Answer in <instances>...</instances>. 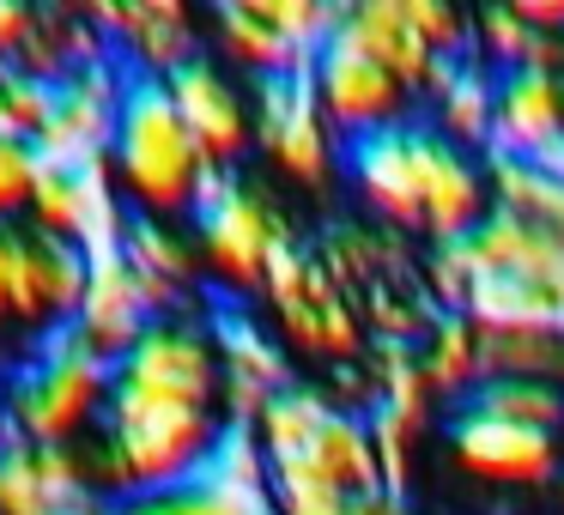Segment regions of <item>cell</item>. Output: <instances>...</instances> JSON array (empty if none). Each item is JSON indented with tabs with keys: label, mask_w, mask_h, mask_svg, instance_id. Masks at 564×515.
Wrapping results in <instances>:
<instances>
[{
	"label": "cell",
	"mask_w": 564,
	"mask_h": 515,
	"mask_svg": "<svg viewBox=\"0 0 564 515\" xmlns=\"http://www.w3.org/2000/svg\"><path fill=\"white\" fill-rule=\"evenodd\" d=\"M346 183L365 200V212H377L394 237H425L431 249L462 243L491 212L486 158L449 146L425 116L389 128V134L352 140L346 146Z\"/></svg>",
	"instance_id": "cell-1"
},
{
	"label": "cell",
	"mask_w": 564,
	"mask_h": 515,
	"mask_svg": "<svg viewBox=\"0 0 564 515\" xmlns=\"http://www.w3.org/2000/svg\"><path fill=\"white\" fill-rule=\"evenodd\" d=\"M110 183L128 200V212L140 219H188L207 195L213 171L200 158L195 134L183 128L164 79H128L122 116H116V140H110Z\"/></svg>",
	"instance_id": "cell-2"
},
{
	"label": "cell",
	"mask_w": 564,
	"mask_h": 515,
	"mask_svg": "<svg viewBox=\"0 0 564 515\" xmlns=\"http://www.w3.org/2000/svg\"><path fill=\"white\" fill-rule=\"evenodd\" d=\"M104 406H110V358H98L74 328L37 340L0 388L7 437L37 449H79L104 425Z\"/></svg>",
	"instance_id": "cell-3"
},
{
	"label": "cell",
	"mask_w": 564,
	"mask_h": 515,
	"mask_svg": "<svg viewBox=\"0 0 564 515\" xmlns=\"http://www.w3.org/2000/svg\"><path fill=\"white\" fill-rule=\"evenodd\" d=\"M152 413H225V376L213 321L164 316L110 364V406L104 418H152Z\"/></svg>",
	"instance_id": "cell-4"
},
{
	"label": "cell",
	"mask_w": 564,
	"mask_h": 515,
	"mask_svg": "<svg viewBox=\"0 0 564 515\" xmlns=\"http://www.w3.org/2000/svg\"><path fill=\"white\" fill-rule=\"evenodd\" d=\"M188 231H195V249H200V273L213 285H225L231 297L261 292L273 280V267L292 249H304L292 219H285V207L243 171L213 176L200 207L188 212Z\"/></svg>",
	"instance_id": "cell-5"
},
{
	"label": "cell",
	"mask_w": 564,
	"mask_h": 515,
	"mask_svg": "<svg viewBox=\"0 0 564 515\" xmlns=\"http://www.w3.org/2000/svg\"><path fill=\"white\" fill-rule=\"evenodd\" d=\"M261 297H268V316H273V328H280V340L292 346V352L316 358V364H328V370H346L370 352L358 297L322 267L316 249H292V255L273 267V280L261 285Z\"/></svg>",
	"instance_id": "cell-6"
},
{
	"label": "cell",
	"mask_w": 564,
	"mask_h": 515,
	"mask_svg": "<svg viewBox=\"0 0 564 515\" xmlns=\"http://www.w3.org/2000/svg\"><path fill=\"white\" fill-rule=\"evenodd\" d=\"M128 98V74L122 62H98V67H74L50 86V116L37 128V158L43 171H86V164L110 158L116 140V116Z\"/></svg>",
	"instance_id": "cell-7"
},
{
	"label": "cell",
	"mask_w": 564,
	"mask_h": 515,
	"mask_svg": "<svg viewBox=\"0 0 564 515\" xmlns=\"http://www.w3.org/2000/svg\"><path fill=\"white\" fill-rule=\"evenodd\" d=\"M256 146L280 176L304 188H328L346 171V140L322 116L310 79H261L256 86Z\"/></svg>",
	"instance_id": "cell-8"
},
{
	"label": "cell",
	"mask_w": 564,
	"mask_h": 515,
	"mask_svg": "<svg viewBox=\"0 0 564 515\" xmlns=\"http://www.w3.org/2000/svg\"><path fill=\"white\" fill-rule=\"evenodd\" d=\"M304 79H310L322 116L334 122V134H340L346 146H352V140H370V134H389V128H401L419 116V98L389 74V67H377L370 55L346 50V43H334V37L310 55Z\"/></svg>",
	"instance_id": "cell-9"
},
{
	"label": "cell",
	"mask_w": 564,
	"mask_h": 515,
	"mask_svg": "<svg viewBox=\"0 0 564 515\" xmlns=\"http://www.w3.org/2000/svg\"><path fill=\"white\" fill-rule=\"evenodd\" d=\"M86 280H91V255L31 231V224H13V243H7V309H13V328H31L43 340L74 328Z\"/></svg>",
	"instance_id": "cell-10"
},
{
	"label": "cell",
	"mask_w": 564,
	"mask_h": 515,
	"mask_svg": "<svg viewBox=\"0 0 564 515\" xmlns=\"http://www.w3.org/2000/svg\"><path fill=\"white\" fill-rule=\"evenodd\" d=\"M128 200L116 195L110 183V164H86V171H43L37 195H31L25 224L55 243H74L79 255H116L128 231Z\"/></svg>",
	"instance_id": "cell-11"
},
{
	"label": "cell",
	"mask_w": 564,
	"mask_h": 515,
	"mask_svg": "<svg viewBox=\"0 0 564 515\" xmlns=\"http://www.w3.org/2000/svg\"><path fill=\"white\" fill-rule=\"evenodd\" d=\"M449 461L467 479L498 491H540L564 479V437L528 425H503V418H479V413H455L449 418Z\"/></svg>",
	"instance_id": "cell-12"
},
{
	"label": "cell",
	"mask_w": 564,
	"mask_h": 515,
	"mask_svg": "<svg viewBox=\"0 0 564 515\" xmlns=\"http://www.w3.org/2000/svg\"><path fill=\"white\" fill-rule=\"evenodd\" d=\"M164 91H171L176 116H183V128L195 134L200 158L213 171H237L249 158V146H256V98H243V86L213 55H195L188 67H176L164 79Z\"/></svg>",
	"instance_id": "cell-13"
},
{
	"label": "cell",
	"mask_w": 564,
	"mask_h": 515,
	"mask_svg": "<svg viewBox=\"0 0 564 515\" xmlns=\"http://www.w3.org/2000/svg\"><path fill=\"white\" fill-rule=\"evenodd\" d=\"M91 25L104 31L110 55L128 79H171L200 50V19L176 0H128V7H91Z\"/></svg>",
	"instance_id": "cell-14"
},
{
	"label": "cell",
	"mask_w": 564,
	"mask_h": 515,
	"mask_svg": "<svg viewBox=\"0 0 564 515\" xmlns=\"http://www.w3.org/2000/svg\"><path fill=\"white\" fill-rule=\"evenodd\" d=\"M334 43H346V50L370 55L377 67H389L413 98H431L437 79L449 74V55H437L425 37H419L406 0H352V7H340Z\"/></svg>",
	"instance_id": "cell-15"
},
{
	"label": "cell",
	"mask_w": 564,
	"mask_h": 515,
	"mask_svg": "<svg viewBox=\"0 0 564 515\" xmlns=\"http://www.w3.org/2000/svg\"><path fill=\"white\" fill-rule=\"evenodd\" d=\"M491 152L564 164V67L498 74V91H491Z\"/></svg>",
	"instance_id": "cell-16"
},
{
	"label": "cell",
	"mask_w": 564,
	"mask_h": 515,
	"mask_svg": "<svg viewBox=\"0 0 564 515\" xmlns=\"http://www.w3.org/2000/svg\"><path fill=\"white\" fill-rule=\"evenodd\" d=\"M213 346H219V376H225V418H231V430H249L273 394L292 388L285 346L261 321H249L243 309L213 316Z\"/></svg>",
	"instance_id": "cell-17"
},
{
	"label": "cell",
	"mask_w": 564,
	"mask_h": 515,
	"mask_svg": "<svg viewBox=\"0 0 564 515\" xmlns=\"http://www.w3.org/2000/svg\"><path fill=\"white\" fill-rule=\"evenodd\" d=\"M152 321H164V304L152 297V285L122 261V249L91 261L86 297H79V316H74L79 340H86L98 358H110V364H116V358H122L128 346L152 328Z\"/></svg>",
	"instance_id": "cell-18"
},
{
	"label": "cell",
	"mask_w": 564,
	"mask_h": 515,
	"mask_svg": "<svg viewBox=\"0 0 564 515\" xmlns=\"http://www.w3.org/2000/svg\"><path fill=\"white\" fill-rule=\"evenodd\" d=\"M91 497L79 449H37L7 442L0 449V515H67Z\"/></svg>",
	"instance_id": "cell-19"
},
{
	"label": "cell",
	"mask_w": 564,
	"mask_h": 515,
	"mask_svg": "<svg viewBox=\"0 0 564 515\" xmlns=\"http://www.w3.org/2000/svg\"><path fill=\"white\" fill-rule=\"evenodd\" d=\"M122 261L152 285V297L164 304V316H183L188 292H195L207 273H200V249L195 231H183V219H128L122 231Z\"/></svg>",
	"instance_id": "cell-20"
},
{
	"label": "cell",
	"mask_w": 564,
	"mask_h": 515,
	"mask_svg": "<svg viewBox=\"0 0 564 515\" xmlns=\"http://www.w3.org/2000/svg\"><path fill=\"white\" fill-rule=\"evenodd\" d=\"M207 31H213V50L231 67L256 74V86L261 79H297L310 67V55L292 50V43L268 25V13H261L256 0H225L219 13L207 19Z\"/></svg>",
	"instance_id": "cell-21"
},
{
	"label": "cell",
	"mask_w": 564,
	"mask_h": 515,
	"mask_svg": "<svg viewBox=\"0 0 564 515\" xmlns=\"http://www.w3.org/2000/svg\"><path fill=\"white\" fill-rule=\"evenodd\" d=\"M467 55H474L486 74L564 67V37L540 31L534 19L522 13V0H510V7H486V13H474V37H467Z\"/></svg>",
	"instance_id": "cell-22"
},
{
	"label": "cell",
	"mask_w": 564,
	"mask_h": 515,
	"mask_svg": "<svg viewBox=\"0 0 564 515\" xmlns=\"http://www.w3.org/2000/svg\"><path fill=\"white\" fill-rule=\"evenodd\" d=\"M491 91H498V74H486L474 55H462V62H449V74H443L437 91L425 98L431 103L425 122L437 128L449 146L479 152V158H486V152H491Z\"/></svg>",
	"instance_id": "cell-23"
},
{
	"label": "cell",
	"mask_w": 564,
	"mask_h": 515,
	"mask_svg": "<svg viewBox=\"0 0 564 515\" xmlns=\"http://www.w3.org/2000/svg\"><path fill=\"white\" fill-rule=\"evenodd\" d=\"M486 195H491V207L510 212V219L546 224V231L564 237V164L486 152Z\"/></svg>",
	"instance_id": "cell-24"
},
{
	"label": "cell",
	"mask_w": 564,
	"mask_h": 515,
	"mask_svg": "<svg viewBox=\"0 0 564 515\" xmlns=\"http://www.w3.org/2000/svg\"><path fill=\"white\" fill-rule=\"evenodd\" d=\"M413 352H419V376H425L431 401H455V394L467 401L486 382V333L467 316H437Z\"/></svg>",
	"instance_id": "cell-25"
},
{
	"label": "cell",
	"mask_w": 564,
	"mask_h": 515,
	"mask_svg": "<svg viewBox=\"0 0 564 515\" xmlns=\"http://www.w3.org/2000/svg\"><path fill=\"white\" fill-rule=\"evenodd\" d=\"M462 406L479 418H503V425H528V430H546V437H564V388L558 382H479Z\"/></svg>",
	"instance_id": "cell-26"
},
{
	"label": "cell",
	"mask_w": 564,
	"mask_h": 515,
	"mask_svg": "<svg viewBox=\"0 0 564 515\" xmlns=\"http://www.w3.org/2000/svg\"><path fill=\"white\" fill-rule=\"evenodd\" d=\"M122 515H273V503H268V491H243V485H225L219 473H207L195 485L122 503Z\"/></svg>",
	"instance_id": "cell-27"
},
{
	"label": "cell",
	"mask_w": 564,
	"mask_h": 515,
	"mask_svg": "<svg viewBox=\"0 0 564 515\" xmlns=\"http://www.w3.org/2000/svg\"><path fill=\"white\" fill-rule=\"evenodd\" d=\"M43 116H50V79L25 74V67H0V134L37 140Z\"/></svg>",
	"instance_id": "cell-28"
},
{
	"label": "cell",
	"mask_w": 564,
	"mask_h": 515,
	"mask_svg": "<svg viewBox=\"0 0 564 515\" xmlns=\"http://www.w3.org/2000/svg\"><path fill=\"white\" fill-rule=\"evenodd\" d=\"M37 183H43V158H37V146H31V140L0 134V224H25Z\"/></svg>",
	"instance_id": "cell-29"
},
{
	"label": "cell",
	"mask_w": 564,
	"mask_h": 515,
	"mask_svg": "<svg viewBox=\"0 0 564 515\" xmlns=\"http://www.w3.org/2000/svg\"><path fill=\"white\" fill-rule=\"evenodd\" d=\"M31 25H37V13L31 7H19V0H0V67H13L19 50H25Z\"/></svg>",
	"instance_id": "cell-30"
},
{
	"label": "cell",
	"mask_w": 564,
	"mask_h": 515,
	"mask_svg": "<svg viewBox=\"0 0 564 515\" xmlns=\"http://www.w3.org/2000/svg\"><path fill=\"white\" fill-rule=\"evenodd\" d=\"M7 243H13V224H0V328H13V309H7Z\"/></svg>",
	"instance_id": "cell-31"
},
{
	"label": "cell",
	"mask_w": 564,
	"mask_h": 515,
	"mask_svg": "<svg viewBox=\"0 0 564 515\" xmlns=\"http://www.w3.org/2000/svg\"><path fill=\"white\" fill-rule=\"evenodd\" d=\"M67 515H122V509H116V503H98V497H86L79 509H67Z\"/></svg>",
	"instance_id": "cell-32"
},
{
	"label": "cell",
	"mask_w": 564,
	"mask_h": 515,
	"mask_svg": "<svg viewBox=\"0 0 564 515\" xmlns=\"http://www.w3.org/2000/svg\"><path fill=\"white\" fill-rule=\"evenodd\" d=\"M7 442H13V437H7V413H0V449H7Z\"/></svg>",
	"instance_id": "cell-33"
}]
</instances>
